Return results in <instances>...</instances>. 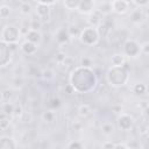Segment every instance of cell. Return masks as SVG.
<instances>
[{"label": "cell", "mask_w": 149, "mask_h": 149, "mask_svg": "<svg viewBox=\"0 0 149 149\" xmlns=\"http://www.w3.org/2000/svg\"><path fill=\"white\" fill-rule=\"evenodd\" d=\"M20 13L21 14H23V15H29V14H31V12H33V6L29 3V2H22L21 5H20Z\"/></svg>", "instance_id": "25"}, {"label": "cell", "mask_w": 149, "mask_h": 149, "mask_svg": "<svg viewBox=\"0 0 149 149\" xmlns=\"http://www.w3.org/2000/svg\"><path fill=\"white\" fill-rule=\"evenodd\" d=\"M12 50L9 44L0 38V68L6 66L12 59Z\"/></svg>", "instance_id": "7"}, {"label": "cell", "mask_w": 149, "mask_h": 149, "mask_svg": "<svg viewBox=\"0 0 149 149\" xmlns=\"http://www.w3.org/2000/svg\"><path fill=\"white\" fill-rule=\"evenodd\" d=\"M123 1H126V2H127V3H129V5H130V3H133V0H123Z\"/></svg>", "instance_id": "42"}, {"label": "cell", "mask_w": 149, "mask_h": 149, "mask_svg": "<svg viewBox=\"0 0 149 149\" xmlns=\"http://www.w3.org/2000/svg\"><path fill=\"white\" fill-rule=\"evenodd\" d=\"M8 126H9V121H8V118L0 120V128H1V129H6Z\"/></svg>", "instance_id": "39"}, {"label": "cell", "mask_w": 149, "mask_h": 149, "mask_svg": "<svg viewBox=\"0 0 149 149\" xmlns=\"http://www.w3.org/2000/svg\"><path fill=\"white\" fill-rule=\"evenodd\" d=\"M77 113H78V115L80 118H87V116H90L92 114V108L87 104H81V105L78 106Z\"/></svg>", "instance_id": "18"}, {"label": "cell", "mask_w": 149, "mask_h": 149, "mask_svg": "<svg viewBox=\"0 0 149 149\" xmlns=\"http://www.w3.org/2000/svg\"><path fill=\"white\" fill-rule=\"evenodd\" d=\"M68 31H69V34H70V36H71V38H72V37H74V36H77V37H78V35H79V31H80V30H78L76 26L71 24V26H69V27H68Z\"/></svg>", "instance_id": "32"}, {"label": "cell", "mask_w": 149, "mask_h": 149, "mask_svg": "<svg viewBox=\"0 0 149 149\" xmlns=\"http://www.w3.org/2000/svg\"><path fill=\"white\" fill-rule=\"evenodd\" d=\"M56 119V113L54 109H49V111H45L43 114H42V120L47 123H51L54 122Z\"/></svg>", "instance_id": "22"}, {"label": "cell", "mask_w": 149, "mask_h": 149, "mask_svg": "<svg viewBox=\"0 0 149 149\" xmlns=\"http://www.w3.org/2000/svg\"><path fill=\"white\" fill-rule=\"evenodd\" d=\"M13 111H14V104L10 101H5L1 105V112H3L8 118L13 115Z\"/></svg>", "instance_id": "21"}, {"label": "cell", "mask_w": 149, "mask_h": 149, "mask_svg": "<svg viewBox=\"0 0 149 149\" xmlns=\"http://www.w3.org/2000/svg\"><path fill=\"white\" fill-rule=\"evenodd\" d=\"M140 49H141V54H143V55H148L149 54V42H143V43H141L140 44Z\"/></svg>", "instance_id": "35"}, {"label": "cell", "mask_w": 149, "mask_h": 149, "mask_svg": "<svg viewBox=\"0 0 149 149\" xmlns=\"http://www.w3.org/2000/svg\"><path fill=\"white\" fill-rule=\"evenodd\" d=\"M12 97H13V93H12L10 90H5V91H2V93H1V98H2L5 101H10Z\"/></svg>", "instance_id": "34"}, {"label": "cell", "mask_w": 149, "mask_h": 149, "mask_svg": "<svg viewBox=\"0 0 149 149\" xmlns=\"http://www.w3.org/2000/svg\"><path fill=\"white\" fill-rule=\"evenodd\" d=\"M126 64V56L122 52L113 54L111 57V65L112 66H121Z\"/></svg>", "instance_id": "17"}, {"label": "cell", "mask_w": 149, "mask_h": 149, "mask_svg": "<svg viewBox=\"0 0 149 149\" xmlns=\"http://www.w3.org/2000/svg\"><path fill=\"white\" fill-rule=\"evenodd\" d=\"M56 42L58 44H66L71 41V36L68 31V27H59L55 34Z\"/></svg>", "instance_id": "12"}, {"label": "cell", "mask_w": 149, "mask_h": 149, "mask_svg": "<svg viewBox=\"0 0 149 149\" xmlns=\"http://www.w3.org/2000/svg\"><path fill=\"white\" fill-rule=\"evenodd\" d=\"M95 9V1L94 0H80L77 12L83 15H88Z\"/></svg>", "instance_id": "10"}, {"label": "cell", "mask_w": 149, "mask_h": 149, "mask_svg": "<svg viewBox=\"0 0 149 149\" xmlns=\"http://www.w3.org/2000/svg\"><path fill=\"white\" fill-rule=\"evenodd\" d=\"M58 0H36L37 3H43V5H48V6H51L54 3H56Z\"/></svg>", "instance_id": "38"}, {"label": "cell", "mask_w": 149, "mask_h": 149, "mask_svg": "<svg viewBox=\"0 0 149 149\" xmlns=\"http://www.w3.org/2000/svg\"><path fill=\"white\" fill-rule=\"evenodd\" d=\"M80 65L86 66V68H92L93 66V59L90 56H83L80 58Z\"/></svg>", "instance_id": "28"}, {"label": "cell", "mask_w": 149, "mask_h": 149, "mask_svg": "<svg viewBox=\"0 0 149 149\" xmlns=\"http://www.w3.org/2000/svg\"><path fill=\"white\" fill-rule=\"evenodd\" d=\"M41 77H42L44 80H51V79L55 77V73H54V71H52L51 69L47 68V69H43V70L41 71Z\"/></svg>", "instance_id": "27"}, {"label": "cell", "mask_w": 149, "mask_h": 149, "mask_svg": "<svg viewBox=\"0 0 149 149\" xmlns=\"http://www.w3.org/2000/svg\"><path fill=\"white\" fill-rule=\"evenodd\" d=\"M29 27L30 29H35V30H40L41 27H42V22L40 19H33L29 23Z\"/></svg>", "instance_id": "30"}, {"label": "cell", "mask_w": 149, "mask_h": 149, "mask_svg": "<svg viewBox=\"0 0 149 149\" xmlns=\"http://www.w3.org/2000/svg\"><path fill=\"white\" fill-rule=\"evenodd\" d=\"M114 144L115 143H113L112 141H107V142H105V143H102V148H105V149H114Z\"/></svg>", "instance_id": "40"}, {"label": "cell", "mask_w": 149, "mask_h": 149, "mask_svg": "<svg viewBox=\"0 0 149 149\" xmlns=\"http://www.w3.org/2000/svg\"><path fill=\"white\" fill-rule=\"evenodd\" d=\"M24 38L27 41H30L35 44H40L42 42V34L40 33V30H35V29H29L26 35H24Z\"/></svg>", "instance_id": "14"}, {"label": "cell", "mask_w": 149, "mask_h": 149, "mask_svg": "<svg viewBox=\"0 0 149 149\" xmlns=\"http://www.w3.org/2000/svg\"><path fill=\"white\" fill-rule=\"evenodd\" d=\"M97 10H99L102 15H108L109 13H112V7H111V1H105L99 5V7L97 8Z\"/></svg>", "instance_id": "23"}, {"label": "cell", "mask_w": 149, "mask_h": 149, "mask_svg": "<svg viewBox=\"0 0 149 149\" xmlns=\"http://www.w3.org/2000/svg\"><path fill=\"white\" fill-rule=\"evenodd\" d=\"M64 66H72V65H74V61L71 58V57H69V56H66V58L63 61V63H62Z\"/></svg>", "instance_id": "37"}, {"label": "cell", "mask_w": 149, "mask_h": 149, "mask_svg": "<svg viewBox=\"0 0 149 149\" xmlns=\"http://www.w3.org/2000/svg\"><path fill=\"white\" fill-rule=\"evenodd\" d=\"M97 76L92 68L76 66L69 76V84L77 93H90L97 86Z\"/></svg>", "instance_id": "1"}, {"label": "cell", "mask_w": 149, "mask_h": 149, "mask_svg": "<svg viewBox=\"0 0 149 149\" xmlns=\"http://www.w3.org/2000/svg\"><path fill=\"white\" fill-rule=\"evenodd\" d=\"M16 143L10 136H0V149H14Z\"/></svg>", "instance_id": "16"}, {"label": "cell", "mask_w": 149, "mask_h": 149, "mask_svg": "<svg viewBox=\"0 0 149 149\" xmlns=\"http://www.w3.org/2000/svg\"><path fill=\"white\" fill-rule=\"evenodd\" d=\"M106 80L113 87H121L129 80V70L123 64L121 66H109L106 72Z\"/></svg>", "instance_id": "2"}, {"label": "cell", "mask_w": 149, "mask_h": 149, "mask_svg": "<svg viewBox=\"0 0 149 149\" xmlns=\"http://www.w3.org/2000/svg\"><path fill=\"white\" fill-rule=\"evenodd\" d=\"M146 20V12H144V8H141V7H135L134 9L130 10L129 13V21L133 23V24H142Z\"/></svg>", "instance_id": "8"}, {"label": "cell", "mask_w": 149, "mask_h": 149, "mask_svg": "<svg viewBox=\"0 0 149 149\" xmlns=\"http://www.w3.org/2000/svg\"><path fill=\"white\" fill-rule=\"evenodd\" d=\"M102 19H104V15H102V14H101L99 10L94 9V10H93L91 14H88L87 22H88V24H90V26H93V27H99V24L101 23Z\"/></svg>", "instance_id": "15"}, {"label": "cell", "mask_w": 149, "mask_h": 149, "mask_svg": "<svg viewBox=\"0 0 149 149\" xmlns=\"http://www.w3.org/2000/svg\"><path fill=\"white\" fill-rule=\"evenodd\" d=\"M20 50H21L24 55L31 56V55H35V54L37 52L38 45L35 44V43H33V42H30V41L24 40V41L21 43V45H20Z\"/></svg>", "instance_id": "13"}, {"label": "cell", "mask_w": 149, "mask_h": 149, "mask_svg": "<svg viewBox=\"0 0 149 149\" xmlns=\"http://www.w3.org/2000/svg\"><path fill=\"white\" fill-rule=\"evenodd\" d=\"M10 13H12V8L9 6H7V5H1L0 6V19L5 20V19L9 17Z\"/></svg>", "instance_id": "26"}, {"label": "cell", "mask_w": 149, "mask_h": 149, "mask_svg": "<svg viewBox=\"0 0 149 149\" xmlns=\"http://www.w3.org/2000/svg\"><path fill=\"white\" fill-rule=\"evenodd\" d=\"M23 114V109H22V106L21 105H14V111H13V115L14 118H20L21 115Z\"/></svg>", "instance_id": "31"}, {"label": "cell", "mask_w": 149, "mask_h": 149, "mask_svg": "<svg viewBox=\"0 0 149 149\" xmlns=\"http://www.w3.org/2000/svg\"><path fill=\"white\" fill-rule=\"evenodd\" d=\"M133 3L136 7H141V8H146L149 3V0H133Z\"/></svg>", "instance_id": "36"}, {"label": "cell", "mask_w": 149, "mask_h": 149, "mask_svg": "<svg viewBox=\"0 0 149 149\" xmlns=\"http://www.w3.org/2000/svg\"><path fill=\"white\" fill-rule=\"evenodd\" d=\"M119 148H121V149H128L129 146L126 144V143H115L114 144V149H119Z\"/></svg>", "instance_id": "41"}, {"label": "cell", "mask_w": 149, "mask_h": 149, "mask_svg": "<svg viewBox=\"0 0 149 149\" xmlns=\"http://www.w3.org/2000/svg\"><path fill=\"white\" fill-rule=\"evenodd\" d=\"M122 54L126 58H136L141 54L140 43L134 38H127L122 44Z\"/></svg>", "instance_id": "5"}, {"label": "cell", "mask_w": 149, "mask_h": 149, "mask_svg": "<svg viewBox=\"0 0 149 149\" xmlns=\"http://www.w3.org/2000/svg\"><path fill=\"white\" fill-rule=\"evenodd\" d=\"M80 0H63V6L68 10H77Z\"/></svg>", "instance_id": "24"}, {"label": "cell", "mask_w": 149, "mask_h": 149, "mask_svg": "<svg viewBox=\"0 0 149 149\" xmlns=\"http://www.w3.org/2000/svg\"><path fill=\"white\" fill-rule=\"evenodd\" d=\"M66 147H68L69 149H81V148H84V143H81L80 141H74V140H72L71 142L68 143Z\"/></svg>", "instance_id": "29"}, {"label": "cell", "mask_w": 149, "mask_h": 149, "mask_svg": "<svg viewBox=\"0 0 149 149\" xmlns=\"http://www.w3.org/2000/svg\"><path fill=\"white\" fill-rule=\"evenodd\" d=\"M78 38H79L80 43L86 47H93V45L98 44V42L100 40V34H99L98 27L87 26V27L83 28L79 31Z\"/></svg>", "instance_id": "3"}, {"label": "cell", "mask_w": 149, "mask_h": 149, "mask_svg": "<svg viewBox=\"0 0 149 149\" xmlns=\"http://www.w3.org/2000/svg\"><path fill=\"white\" fill-rule=\"evenodd\" d=\"M35 12H36L37 17H38L41 21H48V20L50 19L51 9H50V6H48V5L37 3V5H36V8H35Z\"/></svg>", "instance_id": "11"}, {"label": "cell", "mask_w": 149, "mask_h": 149, "mask_svg": "<svg viewBox=\"0 0 149 149\" xmlns=\"http://www.w3.org/2000/svg\"><path fill=\"white\" fill-rule=\"evenodd\" d=\"M111 7H112V12H114L115 14H119V15H123V14L128 13L130 9V5L123 0H112Z\"/></svg>", "instance_id": "9"}, {"label": "cell", "mask_w": 149, "mask_h": 149, "mask_svg": "<svg viewBox=\"0 0 149 149\" xmlns=\"http://www.w3.org/2000/svg\"><path fill=\"white\" fill-rule=\"evenodd\" d=\"M100 129H101V133L105 136H111L114 133V125L112 122H104L101 125Z\"/></svg>", "instance_id": "20"}, {"label": "cell", "mask_w": 149, "mask_h": 149, "mask_svg": "<svg viewBox=\"0 0 149 149\" xmlns=\"http://www.w3.org/2000/svg\"><path fill=\"white\" fill-rule=\"evenodd\" d=\"M109 1H112V0H109Z\"/></svg>", "instance_id": "43"}, {"label": "cell", "mask_w": 149, "mask_h": 149, "mask_svg": "<svg viewBox=\"0 0 149 149\" xmlns=\"http://www.w3.org/2000/svg\"><path fill=\"white\" fill-rule=\"evenodd\" d=\"M66 54L64 52V51H58L57 54H56V56H55V61L58 63V64H62L63 63V61L66 58Z\"/></svg>", "instance_id": "33"}, {"label": "cell", "mask_w": 149, "mask_h": 149, "mask_svg": "<svg viewBox=\"0 0 149 149\" xmlns=\"http://www.w3.org/2000/svg\"><path fill=\"white\" fill-rule=\"evenodd\" d=\"M0 38L2 41H5L6 43H17L21 38V33H20V28L14 26V24H7L2 28L1 34H0Z\"/></svg>", "instance_id": "4"}, {"label": "cell", "mask_w": 149, "mask_h": 149, "mask_svg": "<svg viewBox=\"0 0 149 149\" xmlns=\"http://www.w3.org/2000/svg\"><path fill=\"white\" fill-rule=\"evenodd\" d=\"M132 90H133V93L136 94V95H144L147 93V91H148V87L143 83H136V84L133 85Z\"/></svg>", "instance_id": "19"}, {"label": "cell", "mask_w": 149, "mask_h": 149, "mask_svg": "<svg viewBox=\"0 0 149 149\" xmlns=\"http://www.w3.org/2000/svg\"><path fill=\"white\" fill-rule=\"evenodd\" d=\"M116 125H118V128L121 132H130L134 127V119L128 113H122L121 112L118 115Z\"/></svg>", "instance_id": "6"}]
</instances>
